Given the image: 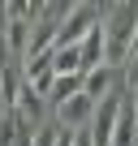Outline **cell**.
Listing matches in <instances>:
<instances>
[{
	"label": "cell",
	"instance_id": "9",
	"mask_svg": "<svg viewBox=\"0 0 138 146\" xmlns=\"http://www.w3.org/2000/svg\"><path fill=\"white\" fill-rule=\"evenodd\" d=\"M56 133H60V129H48V125H43V129L30 137V146H56Z\"/></svg>",
	"mask_w": 138,
	"mask_h": 146
},
{
	"label": "cell",
	"instance_id": "8",
	"mask_svg": "<svg viewBox=\"0 0 138 146\" xmlns=\"http://www.w3.org/2000/svg\"><path fill=\"white\" fill-rule=\"evenodd\" d=\"M125 86L129 90H138V43L129 47V56H125Z\"/></svg>",
	"mask_w": 138,
	"mask_h": 146
},
{
	"label": "cell",
	"instance_id": "7",
	"mask_svg": "<svg viewBox=\"0 0 138 146\" xmlns=\"http://www.w3.org/2000/svg\"><path fill=\"white\" fill-rule=\"evenodd\" d=\"M78 90H82V73H60V78H52L48 99H52V103H65V99H74Z\"/></svg>",
	"mask_w": 138,
	"mask_h": 146
},
{
	"label": "cell",
	"instance_id": "2",
	"mask_svg": "<svg viewBox=\"0 0 138 146\" xmlns=\"http://www.w3.org/2000/svg\"><path fill=\"white\" fill-rule=\"evenodd\" d=\"M95 22H99V9H95V5H69V13H65V22H60L52 47H74V43L95 26Z\"/></svg>",
	"mask_w": 138,
	"mask_h": 146
},
{
	"label": "cell",
	"instance_id": "3",
	"mask_svg": "<svg viewBox=\"0 0 138 146\" xmlns=\"http://www.w3.org/2000/svg\"><path fill=\"white\" fill-rule=\"evenodd\" d=\"M91 112H95V103L78 90L74 99H65V103H56V116H60V125L74 133V129H86V120H91Z\"/></svg>",
	"mask_w": 138,
	"mask_h": 146
},
{
	"label": "cell",
	"instance_id": "6",
	"mask_svg": "<svg viewBox=\"0 0 138 146\" xmlns=\"http://www.w3.org/2000/svg\"><path fill=\"white\" fill-rule=\"evenodd\" d=\"M48 64H52V73H56V78H60V73H82L78 43H74V47H52V52H48Z\"/></svg>",
	"mask_w": 138,
	"mask_h": 146
},
{
	"label": "cell",
	"instance_id": "5",
	"mask_svg": "<svg viewBox=\"0 0 138 146\" xmlns=\"http://www.w3.org/2000/svg\"><path fill=\"white\" fill-rule=\"evenodd\" d=\"M108 90H112V64H99V69L82 73V95H86L91 103L108 99Z\"/></svg>",
	"mask_w": 138,
	"mask_h": 146
},
{
	"label": "cell",
	"instance_id": "1",
	"mask_svg": "<svg viewBox=\"0 0 138 146\" xmlns=\"http://www.w3.org/2000/svg\"><path fill=\"white\" fill-rule=\"evenodd\" d=\"M104 26V64H125L134 35H138V5H117Z\"/></svg>",
	"mask_w": 138,
	"mask_h": 146
},
{
	"label": "cell",
	"instance_id": "4",
	"mask_svg": "<svg viewBox=\"0 0 138 146\" xmlns=\"http://www.w3.org/2000/svg\"><path fill=\"white\" fill-rule=\"evenodd\" d=\"M78 60H82V73H91V69L104 64V26H99V22L78 39Z\"/></svg>",
	"mask_w": 138,
	"mask_h": 146
},
{
	"label": "cell",
	"instance_id": "11",
	"mask_svg": "<svg viewBox=\"0 0 138 146\" xmlns=\"http://www.w3.org/2000/svg\"><path fill=\"white\" fill-rule=\"evenodd\" d=\"M129 112H134V125H138V90H134V99H129Z\"/></svg>",
	"mask_w": 138,
	"mask_h": 146
},
{
	"label": "cell",
	"instance_id": "10",
	"mask_svg": "<svg viewBox=\"0 0 138 146\" xmlns=\"http://www.w3.org/2000/svg\"><path fill=\"white\" fill-rule=\"evenodd\" d=\"M74 146H91V137H86V129H74Z\"/></svg>",
	"mask_w": 138,
	"mask_h": 146
}]
</instances>
